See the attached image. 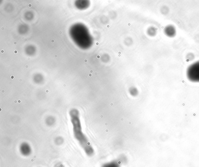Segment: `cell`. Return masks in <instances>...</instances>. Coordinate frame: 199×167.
Returning <instances> with one entry per match:
<instances>
[{
	"label": "cell",
	"instance_id": "9",
	"mask_svg": "<svg viewBox=\"0 0 199 167\" xmlns=\"http://www.w3.org/2000/svg\"><path fill=\"white\" fill-rule=\"evenodd\" d=\"M1 52L2 53H4V50H1Z\"/></svg>",
	"mask_w": 199,
	"mask_h": 167
},
{
	"label": "cell",
	"instance_id": "11",
	"mask_svg": "<svg viewBox=\"0 0 199 167\" xmlns=\"http://www.w3.org/2000/svg\"><path fill=\"white\" fill-rule=\"evenodd\" d=\"M14 45H16V44H17V42L15 41V42H14Z\"/></svg>",
	"mask_w": 199,
	"mask_h": 167
},
{
	"label": "cell",
	"instance_id": "16",
	"mask_svg": "<svg viewBox=\"0 0 199 167\" xmlns=\"http://www.w3.org/2000/svg\"><path fill=\"white\" fill-rule=\"evenodd\" d=\"M59 33L60 34H62V31H60V32H59Z\"/></svg>",
	"mask_w": 199,
	"mask_h": 167
},
{
	"label": "cell",
	"instance_id": "18",
	"mask_svg": "<svg viewBox=\"0 0 199 167\" xmlns=\"http://www.w3.org/2000/svg\"><path fill=\"white\" fill-rule=\"evenodd\" d=\"M27 59H28V60H31V59H30V58H28Z\"/></svg>",
	"mask_w": 199,
	"mask_h": 167
},
{
	"label": "cell",
	"instance_id": "5",
	"mask_svg": "<svg viewBox=\"0 0 199 167\" xmlns=\"http://www.w3.org/2000/svg\"><path fill=\"white\" fill-rule=\"evenodd\" d=\"M102 167H120V164L119 161L117 160H113L108 163H106L103 165Z\"/></svg>",
	"mask_w": 199,
	"mask_h": 167
},
{
	"label": "cell",
	"instance_id": "20",
	"mask_svg": "<svg viewBox=\"0 0 199 167\" xmlns=\"http://www.w3.org/2000/svg\"><path fill=\"white\" fill-rule=\"evenodd\" d=\"M25 41H27V39H25Z\"/></svg>",
	"mask_w": 199,
	"mask_h": 167
},
{
	"label": "cell",
	"instance_id": "14",
	"mask_svg": "<svg viewBox=\"0 0 199 167\" xmlns=\"http://www.w3.org/2000/svg\"><path fill=\"white\" fill-rule=\"evenodd\" d=\"M57 57H58V55H55V58H57Z\"/></svg>",
	"mask_w": 199,
	"mask_h": 167
},
{
	"label": "cell",
	"instance_id": "6",
	"mask_svg": "<svg viewBox=\"0 0 199 167\" xmlns=\"http://www.w3.org/2000/svg\"><path fill=\"white\" fill-rule=\"evenodd\" d=\"M54 167H65L64 166V165L62 164V163H60V162H58L56 163L55 165L54 166Z\"/></svg>",
	"mask_w": 199,
	"mask_h": 167
},
{
	"label": "cell",
	"instance_id": "8",
	"mask_svg": "<svg viewBox=\"0 0 199 167\" xmlns=\"http://www.w3.org/2000/svg\"><path fill=\"white\" fill-rule=\"evenodd\" d=\"M51 43H54V42H55V40H52L51 41Z\"/></svg>",
	"mask_w": 199,
	"mask_h": 167
},
{
	"label": "cell",
	"instance_id": "13",
	"mask_svg": "<svg viewBox=\"0 0 199 167\" xmlns=\"http://www.w3.org/2000/svg\"><path fill=\"white\" fill-rule=\"evenodd\" d=\"M22 39L23 40H25V37H23L22 38Z\"/></svg>",
	"mask_w": 199,
	"mask_h": 167
},
{
	"label": "cell",
	"instance_id": "17",
	"mask_svg": "<svg viewBox=\"0 0 199 167\" xmlns=\"http://www.w3.org/2000/svg\"><path fill=\"white\" fill-rule=\"evenodd\" d=\"M25 67L26 68H28V67H29V66H28V65H26V66H25Z\"/></svg>",
	"mask_w": 199,
	"mask_h": 167
},
{
	"label": "cell",
	"instance_id": "15",
	"mask_svg": "<svg viewBox=\"0 0 199 167\" xmlns=\"http://www.w3.org/2000/svg\"><path fill=\"white\" fill-rule=\"evenodd\" d=\"M1 29H2V30H4V28L2 27V28H1Z\"/></svg>",
	"mask_w": 199,
	"mask_h": 167
},
{
	"label": "cell",
	"instance_id": "2",
	"mask_svg": "<svg viewBox=\"0 0 199 167\" xmlns=\"http://www.w3.org/2000/svg\"><path fill=\"white\" fill-rule=\"evenodd\" d=\"M187 77L192 82H199V61L196 62L188 67Z\"/></svg>",
	"mask_w": 199,
	"mask_h": 167
},
{
	"label": "cell",
	"instance_id": "7",
	"mask_svg": "<svg viewBox=\"0 0 199 167\" xmlns=\"http://www.w3.org/2000/svg\"><path fill=\"white\" fill-rule=\"evenodd\" d=\"M18 53V52L17 50H15L14 51V53Z\"/></svg>",
	"mask_w": 199,
	"mask_h": 167
},
{
	"label": "cell",
	"instance_id": "4",
	"mask_svg": "<svg viewBox=\"0 0 199 167\" xmlns=\"http://www.w3.org/2000/svg\"><path fill=\"white\" fill-rule=\"evenodd\" d=\"M165 33L168 37L173 38L175 37L177 34V30L174 26L169 25L165 28Z\"/></svg>",
	"mask_w": 199,
	"mask_h": 167
},
{
	"label": "cell",
	"instance_id": "3",
	"mask_svg": "<svg viewBox=\"0 0 199 167\" xmlns=\"http://www.w3.org/2000/svg\"><path fill=\"white\" fill-rule=\"evenodd\" d=\"M19 151L23 156L28 157L31 154V149L28 144L23 143L20 145Z\"/></svg>",
	"mask_w": 199,
	"mask_h": 167
},
{
	"label": "cell",
	"instance_id": "10",
	"mask_svg": "<svg viewBox=\"0 0 199 167\" xmlns=\"http://www.w3.org/2000/svg\"><path fill=\"white\" fill-rule=\"evenodd\" d=\"M31 6H32V5H31V4H29V7H31Z\"/></svg>",
	"mask_w": 199,
	"mask_h": 167
},
{
	"label": "cell",
	"instance_id": "19",
	"mask_svg": "<svg viewBox=\"0 0 199 167\" xmlns=\"http://www.w3.org/2000/svg\"><path fill=\"white\" fill-rule=\"evenodd\" d=\"M84 61H85V62H87V60H84Z\"/></svg>",
	"mask_w": 199,
	"mask_h": 167
},
{
	"label": "cell",
	"instance_id": "1",
	"mask_svg": "<svg viewBox=\"0 0 199 167\" xmlns=\"http://www.w3.org/2000/svg\"><path fill=\"white\" fill-rule=\"evenodd\" d=\"M73 132L74 137L80 144L87 156L91 157L94 155V150L85 135L82 131L80 123L78 120L74 121Z\"/></svg>",
	"mask_w": 199,
	"mask_h": 167
},
{
	"label": "cell",
	"instance_id": "12",
	"mask_svg": "<svg viewBox=\"0 0 199 167\" xmlns=\"http://www.w3.org/2000/svg\"><path fill=\"white\" fill-rule=\"evenodd\" d=\"M11 78L12 79H13L14 78V76H11Z\"/></svg>",
	"mask_w": 199,
	"mask_h": 167
}]
</instances>
